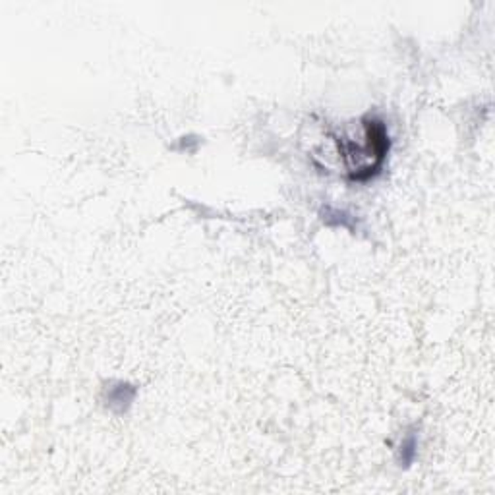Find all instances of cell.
Instances as JSON below:
<instances>
[{"instance_id":"cell-1","label":"cell","mask_w":495,"mask_h":495,"mask_svg":"<svg viewBox=\"0 0 495 495\" xmlns=\"http://www.w3.org/2000/svg\"><path fill=\"white\" fill-rule=\"evenodd\" d=\"M402 451H400V462L404 464V466H408V462H412V459H414V449H416V439L414 437H408L404 443H402V447H400Z\"/></svg>"}]
</instances>
